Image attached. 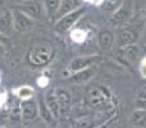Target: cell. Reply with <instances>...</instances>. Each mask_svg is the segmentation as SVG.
Listing matches in <instances>:
<instances>
[{"label":"cell","mask_w":146,"mask_h":128,"mask_svg":"<svg viewBox=\"0 0 146 128\" xmlns=\"http://www.w3.org/2000/svg\"><path fill=\"white\" fill-rule=\"evenodd\" d=\"M54 49L49 41H38L28 51V62L35 67H42L51 60Z\"/></svg>","instance_id":"cell-1"},{"label":"cell","mask_w":146,"mask_h":128,"mask_svg":"<svg viewBox=\"0 0 146 128\" xmlns=\"http://www.w3.org/2000/svg\"><path fill=\"white\" fill-rule=\"evenodd\" d=\"M110 101V95L108 90L101 86H94L88 88L86 94V103L92 109H103Z\"/></svg>","instance_id":"cell-2"},{"label":"cell","mask_w":146,"mask_h":128,"mask_svg":"<svg viewBox=\"0 0 146 128\" xmlns=\"http://www.w3.org/2000/svg\"><path fill=\"white\" fill-rule=\"evenodd\" d=\"M13 15V28L18 32H27L33 27V18L28 17L17 7L12 9Z\"/></svg>","instance_id":"cell-3"},{"label":"cell","mask_w":146,"mask_h":128,"mask_svg":"<svg viewBox=\"0 0 146 128\" xmlns=\"http://www.w3.org/2000/svg\"><path fill=\"white\" fill-rule=\"evenodd\" d=\"M83 13H85V8H77V9L73 10V12L63 15V17H60L58 19V22H56V25H55V28L62 33L71 30L73 26L78 22V19L83 15Z\"/></svg>","instance_id":"cell-4"},{"label":"cell","mask_w":146,"mask_h":128,"mask_svg":"<svg viewBox=\"0 0 146 128\" xmlns=\"http://www.w3.org/2000/svg\"><path fill=\"white\" fill-rule=\"evenodd\" d=\"M100 62V56L95 55V56H77V58L72 59V62L69 63L68 69L71 70L72 73L80 72L82 69H86V68L90 67H95L96 64Z\"/></svg>","instance_id":"cell-5"},{"label":"cell","mask_w":146,"mask_h":128,"mask_svg":"<svg viewBox=\"0 0 146 128\" xmlns=\"http://www.w3.org/2000/svg\"><path fill=\"white\" fill-rule=\"evenodd\" d=\"M38 114V104L33 100H23L21 104V119L23 123H30L37 117Z\"/></svg>","instance_id":"cell-6"},{"label":"cell","mask_w":146,"mask_h":128,"mask_svg":"<svg viewBox=\"0 0 146 128\" xmlns=\"http://www.w3.org/2000/svg\"><path fill=\"white\" fill-rule=\"evenodd\" d=\"M18 9H21L23 13L28 15V17L33 18V19H38L41 18L42 15V12H44V5L41 3L36 1V0H27L25 5H21V7H17Z\"/></svg>","instance_id":"cell-7"},{"label":"cell","mask_w":146,"mask_h":128,"mask_svg":"<svg viewBox=\"0 0 146 128\" xmlns=\"http://www.w3.org/2000/svg\"><path fill=\"white\" fill-rule=\"evenodd\" d=\"M54 94H55V97L58 100L59 104V108H60V114H66L67 111L69 110L71 108V104H72V97H71V94L66 90V88H62V87H55L54 88Z\"/></svg>","instance_id":"cell-8"},{"label":"cell","mask_w":146,"mask_h":128,"mask_svg":"<svg viewBox=\"0 0 146 128\" xmlns=\"http://www.w3.org/2000/svg\"><path fill=\"white\" fill-rule=\"evenodd\" d=\"M44 100H45V104H46V106H48V109L50 110L53 118L54 119H59V118H60V117H62L60 108H59L58 100H56L55 94H54V88L49 90L48 92L45 94V97H44Z\"/></svg>","instance_id":"cell-9"},{"label":"cell","mask_w":146,"mask_h":128,"mask_svg":"<svg viewBox=\"0 0 146 128\" xmlns=\"http://www.w3.org/2000/svg\"><path fill=\"white\" fill-rule=\"evenodd\" d=\"M128 122L133 128H146V109L136 108L129 114Z\"/></svg>","instance_id":"cell-10"},{"label":"cell","mask_w":146,"mask_h":128,"mask_svg":"<svg viewBox=\"0 0 146 128\" xmlns=\"http://www.w3.org/2000/svg\"><path fill=\"white\" fill-rule=\"evenodd\" d=\"M13 28V15L12 10H3L0 12V32L7 35Z\"/></svg>","instance_id":"cell-11"},{"label":"cell","mask_w":146,"mask_h":128,"mask_svg":"<svg viewBox=\"0 0 146 128\" xmlns=\"http://www.w3.org/2000/svg\"><path fill=\"white\" fill-rule=\"evenodd\" d=\"M123 55L124 58H126V60H128L129 63H135V62H137L140 59V56H141L142 54V49L140 45H137V44H131V45L126 46V48H123Z\"/></svg>","instance_id":"cell-12"},{"label":"cell","mask_w":146,"mask_h":128,"mask_svg":"<svg viewBox=\"0 0 146 128\" xmlns=\"http://www.w3.org/2000/svg\"><path fill=\"white\" fill-rule=\"evenodd\" d=\"M95 73H96V70L92 67L86 68V69H82L80 72L73 73V76H71V81L74 83H85L87 81H90L95 76Z\"/></svg>","instance_id":"cell-13"},{"label":"cell","mask_w":146,"mask_h":128,"mask_svg":"<svg viewBox=\"0 0 146 128\" xmlns=\"http://www.w3.org/2000/svg\"><path fill=\"white\" fill-rule=\"evenodd\" d=\"M113 44H114V35L111 31L104 30L99 33V45H100L101 50L104 51L110 50Z\"/></svg>","instance_id":"cell-14"},{"label":"cell","mask_w":146,"mask_h":128,"mask_svg":"<svg viewBox=\"0 0 146 128\" xmlns=\"http://www.w3.org/2000/svg\"><path fill=\"white\" fill-rule=\"evenodd\" d=\"M77 8H80L78 0H62L60 7H59L58 12H56V17L60 18L63 15L73 12V10H76Z\"/></svg>","instance_id":"cell-15"},{"label":"cell","mask_w":146,"mask_h":128,"mask_svg":"<svg viewBox=\"0 0 146 128\" xmlns=\"http://www.w3.org/2000/svg\"><path fill=\"white\" fill-rule=\"evenodd\" d=\"M128 17H129V10L122 5L118 10L114 12V15L111 17L110 22H111V25H114V26H122L128 19Z\"/></svg>","instance_id":"cell-16"},{"label":"cell","mask_w":146,"mask_h":128,"mask_svg":"<svg viewBox=\"0 0 146 128\" xmlns=\"http://www.w3.org/2000/svg\"><path fill=\"white\" fill-rule=\"evenodd\" d=\"M135 42V33L129 30H122L118 35V44L121 48H126V46L131 45Z\"/></svg>","instance_id":"cell-17"},{"label":"cell","mask_w":146,"mask_h":128,"mask_svg":"<svg viewBox=\"0 0 146 128\" xmlns=\"http://www.w3.org/2000/svg\"><path fill=\"white\" fill-rule=\"evenodd\" d=\"M62 0H45L44 1V8H45V12L49 17H54L56 15L59 7H60Z\"/></svg>","instance_id":"cell-18"},{"label":"cell","mask_w":146,"mask_h":128,"mask_svg":"<svg viewBox=\"0 0 146 128\" xmlns=\"http://www.w3.org/2000/svg\"><path fill=\"white\" fill-rule=\"evenodd\" d=\"M38 113H40L41 118H42V121L45 122V123H51V122L54 121L53 115H51L50 110H49L48 106H46L44 99H40V101H38Z\"/></svg>","instance_id":"cell-19"},{"label":"cell","mask_w":146,"mask_h":128,"mask_svg":"<svg viewBox=\"0 0 146 128\" xmlns=\"http://www.w3.org/2000/svg\"><path fill=\"white\" fill-rule=\"evenodd\" d=\"M101 9L105 12H111L114 13L122 7V0H104L100 4Z\"/></svg>","instance_id":"cell-20"},{"label":"cell","mask_w":146,"mask_h":128,"mask_svg":"<svg viewBox=\"0 0 146 128\" xmlns=\"http://www.w3.org/2000/svg\"><path fill=\"white\" fill-rule=\"evenodd\" d=\"M86 37H87V32H86L85 30H81V28H76V30H73L71 32L72 41H74V42H77V44L83 42V41L86 40Z\"/></svg>","instance_id":"cell-21"},{"label":"cell","mask_w":146,"mask_h":128,"mask_svg":"<svg viewBox=\"0 0 146 128\" xmlns=\"http://www.w3.org/2000/svg\"><path fill=\"white\" fill-rule=\"evenodd\" d=\"M135 104H136L137 108L146 109V87H142L137 92L136 99H135Z\"/></svg>","instance_id":"cell-22"},{"label":"cell","mask_w":146,"mask_h":128,"mask_svg":"<svg viewBox=\"0 0 146 128\" xmlns=\"http://www.w3.org/2000/svg\"><path fill=\"white\" fill-rule=\"evenodd\" d=\"M17 95L22 100H27V99H31V96L33 95V90L31 87H28V86H23V87L18 88Z\"/></svg>","instance_id":"cell-23"},{"label":"cell","mask_w":146,"mask_h":128,"mask_svg":"<svg viewBox=\"0 0 146 128\" xmlns=\"http://www.w3.org/2000/svg\"><path fill=\"white\" fill-rule=\"evenodd\" d=\"M140 72H141V76L146 80V56L141 60V64H140Z\"/></svg>","instance_id":"cell-24"},{"label":"cell","mask_w":146,"mask_h":128,"mask_svg":"<svg viewBox=\"0 0 146 128\" xmlns=\"http://www.w3.org/2000/svg\"><path fill=\"white\" fill-rule=\"evenodd\" d=\"M111 119H113V118L108 119V121H105V122H104V123L99 124V126H96V127H92V128H108V126H109V123H110V122H111Z\"/></svg>","instance_id":"cell-25"},{"label":"cell","mask_w":146,"mask_h":128,"mask_svg":"<svg viewBox=\"0 0 146 128\" xmlns=\"http://www.w3.org/2000/svg\"><path fill=\"white\" fill-rule=\"evenodd\" d=\"M5 56V46L4 44H0V60H3Z\"/></svg>","instance_id":"cell-26"},{"label":"cell","mask_w":146,"mask_h":128,"mask_svg":"<svg viewBox=\"0 0 146 128\" xmlns=\"http://www.w3.org/2000/svg\"><path fill=\"white\" fill-rule=\"evenodd\" d=\"M8 42V38L5 37V35H3L1 32H0V44H5Z\"/></svg>","instance_id":"cell-27"},{"label":"cell","mask_w":146,"mask_h":128,"mask_svg":"<svg viewBox=\"0 0 146 128\" xmlns=\"http://www.w3.org/2000/svg\"><path fill=\"white\" fill-rule=\"evenodd\" d=\"M141 40H142V42L146 45V26H145V28H144V32H142V37H141Z\"/></svg>","instance_id":"cell-28"},{"label":"cell","mask_w":146,"mask_h":128,"mask_svg":"<svg viewBox=\"0 0 146 128\" xmlns=\"http://www.w3.org/2000/svg\"><path fill=\"white\" fill-rule=\"evenodd\" d=\"M103 1H104V0H91V3H92V4H95V5H100Z\"/></svg>","instance_id":"cell-29"},{"label":"cell","mask_w":146,"mask_h":128,"mask_svg":"<svg viewBox=\"0 0 146 128\" xmlns=\"http://www.w3.org/2000/svg\"><path fill=\"white\" fill-rule=\"evenodd\" d=\"M4 100H5L4 95H1V94H0V104H3V103H4Z\"/></svg>","instance_id":"cell-30"},{"label":"cell","mask_w":146,"mask_h":128,"mask_svg":"<svg viewBox=\"0 0 146 128\" xmlns=\"http://www.w3.org/2000/svg\"><path fill=\"white\" fill-rule=\"evenodd\" d=\"M85 1H90L91 3V0H85Z\"/></svg>","instance_id":"cell-31"},{"label":"cell","mask_w":146,"mask_h":128,"mask_svg":"<svg viewBox=\"0 0 146 128\" xmlns=\"http://www.w3.org/2000/svg\"><path fill=\"white\" fill-rule=\"evenodd\" d=\"M8 1H13V0H8Z\"/></svg>","instance_id":"cell-32"},{"label":"cell","mask_w":146,"mask_h":128,"mask_svg":"<svg viewBox=\"0 0 146 128\" xmlns=\"http://www.w3.org/2000/svg\"><path fill=\"white\" fill-rule=\"evenodd\" d=\"M23 1H27V0H23Z\"/></svg>","instance_id":"cell-33"},{"label":"cell","mask_w":146,"mask_h":128,"mask_svg":"<svg viewBox=\"0 0 146 128\" xmlns=\"http://www.w3.org/2000/svg\"><path fill=\"white\" fill-rule=\"evenodd\" d=\"M36 128H40V127H36Z\"/></svg>","instance_id":"cell-34"}]
</instances>
